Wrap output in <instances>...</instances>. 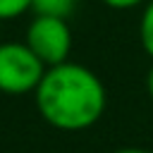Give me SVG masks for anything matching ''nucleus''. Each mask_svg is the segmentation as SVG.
Masks as SVG:
<instances>
[{"label":"nucleus","mask_w":153,"mask_h":153,"mask_svg":"<svg viewBox=\"0 0 153 153\" xmlns=\"http://www.w3.org/2000/svg\"><path fill=\"white\" fill-rule=\"evenodd\" d=\"M24 43L31 48V53L45 65V67H57L67 62L69 50H72V31L67 19L57 17H33Z\"/></svg>","instance_id":"nucleus-3"},{"label":"nucleus","mask_w":153,"mask_h":153,"mask_svg":"<svg viewBox=\"0 0 153 153\" xmlns=\"http://www.w3.org/2000/svg\"><path fill=\"white\" fill-rule=\"evenodd\" d=\"M139 41L141 48L146 50V55L153 60V0H148L141 10V19H139Z\"/></svg>","instance_id":"nucleus-5"},{"label":"nucleus","mask_w":153,"mask_h":153,"mask_svg":"<svg viewBox=\"0 0 153 153\" xmlns=\"http://www.w3.org/2000/svg\"><path fill=\"white\" fill-rule=\"evenodd\" d=\"M103 5L112 7V10H131V7H139V5H146L148 0H100Z\"/></svg>","instance_id":"nucleus-7"},{"label":"nucleus","mask_w":153,"mask_h":153,"mask_svg":"<svg viewBox=\"0 0 153 153\" xmlns=\"http://www.w3.org/2000/svg\"><path fill=\"white\" fill-rule=\"evenodd\" d=\"M76 7V0H31L33 17H57L67 19Z\"/></svg>","instance_id":"nucleus-4"},{"label":"nucleus","mask_w":153,"mask_h":153,"mask_svg":"<svg viewBox=\"0 0 153 153\" xmlns=\"http://www.w3.org/2000/svg\"><path fill=\"white\" fill-rule=\"evenodd\" d=\"M112 153H153V151L139 148V146H127V148H117V151H112Z\"/></svg>","instance_id":"nucleus-8"},{"label":"nucleus","mask_w":153,"mask_h":153,"mask_svg":"<svg viewBox=\"0 0 153 153\" xmlns=\"http://www.w3.org/2000/svg\"><path fill=\"white\" fill-rule=\"evenodd\" d=\"M45 69L48 67L31 53L26 43L19 41L0 43V93L7 96L33 93Z\"/></svg>","instance_id":"nucleus-2"},{"label":"nucleus","mask_w":153,"mask_h":153,"mask_svg":"<svg viewBox=\"0 0 153 153\" xmlns=\"http://www.w3.org/2000/svg\"><path fill=\"white\" fill-rule=\"evenodd\" d=\"M26 10H31V0H0V22L14 19Z\"/></svg>","instance_id":"nucleus-6"},{"label":"nucleus","mask_w":153,"mask_h":153,"mask_svg":"<svg viewBox=\"0 0 153 153\" xmlns=\"http://www.w3.org/2000/svg\"><path fill=\"white\" fill-rule=\"evenodd\" d=\"M146 91H148V96H151V100H153V65H151V69H148V74H146Z\"/></svg>","instance_id":"nucleus-9"},{"label":"nucleus","mask_w":153,"mask_h":153,"mask_svg":"<svg viewBox=\"0 0 153 153\" xmlns=\"http://www.w3.org/2000/svg\"><path fill=\"white\" fill-rule=\"evenodd\" d=\"M41 117L60 131H84L93 127L108 105V91L100 76L79 62L48 67L33 91Z\"/></svg>","instance_id":"nucleus-1"}]
</instances>
